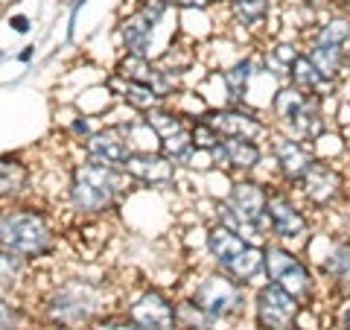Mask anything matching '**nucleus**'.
<instances>
[{
  "label": "nucleus",
  "mask_w": 350,
  "mask_h": 330,
  "mask_svg": "<svg viewBox=\"0 0 350 330\" xmlns=\"http://www.w3.org/2000/svg\"><path fill=\"white\" fill-rule=\"evenodd\" d=\"M135 181L123 167H105V164H96V161H88L82 167L73 170V179H70V202H73V211L79 214H105L108 207L117 202L120 190Z\"/></svg>",
  "instance_id": "1"
},
{
  "label": "nucleus",
  "mask_w": 350,
  "mask_h": 330,
  "mask_svg": "<svg viewBox=\"0 0 350 330\" xmlns=\"http://www.w3.org/2000/svg\"><path fill=\"white\" fill-rule=\"evenodd\" d=\"M103 307V290L91 281H68L47 299V322L59 330H82V325L96 322Z\"/></svg>",
  "instance_id": "2"
},
{
  "label": "nucleus",
  "mask_w": 350,
  "mask_h": 330,
  "mask_svg": "<svg viewBox=\"0 0 350 330\" xmlns=\"http://www.w3.org/2000/svg\"><path fill=\"white\" fill-rule=\"evenodd\" d=\"M0 246L21 257H44L53 249V228L47 216L29 207L0 214Z\"/></svg>",
  "instance_id": "3"
},
{
  "label": "nucleus",
  "mask_w": 350,
  "mask_h": 330,
  "mask_svg": "<svg viewBox=\"0 0 350 330\" xmlns=\"http://www.w3.org/2000/svg\"><path fill=\"white\" fill-rule=\"evenodd\" d=\"M262 255H266V281L280 283L283 290H289L295 299H301L304 304L315 299L319 281H315L312 266L298 251H292L286 243L269 240V243L262 246Z\"/></svg>",
  "instance_id": "4"
},
{
  "label": "nucleus",
  "mask_w": 350,
  "mask_h": 330,
  "mask_svg": "<svg viewBox=\"0 0 350 330\" xmlns=\"http://www.w3.org/2000/svg\"><path fill=\"white\" fill-rule=\"evenodd\" d=\"M193 301L204 307L213 318L225 322V318H234L245 310V287L239 281H234L228 272L219 269V272L204 275V278L196 283Z\"/></svg>",
  "instance_id": "5"
},
{
  "label": "nucleus",
  "mask_w": 350,
  "mask_h": 330,
  "mask_svg": "<svg viewBox=\"0 0 350 330\" xmlns=\"http://www.w3.org/2000/svg\"><path fill=\"white\" fill-rule=\"evenodd\" d=\"M304 313V301L295 299L280 283L266 281L254 292V325L257 330H289Z\"/></svg>",
  "instance_id": "6"
},
{
  "label": "nucleus",
  "mask_w": 350,
  "mask_h": 330,
  "mask_svg": "<svg viewBox=\"0 0 350 330\" xmlns=\"http://www.w3.org/2000/svg\"><path fill=\"white\" fill-rule=\"evenodd\" d=\"M298 190L310 207H315V211H330V207H336L350 193V175H345L342 167H336V161L319 158L312 164V170L304 175Z\"/></svg>",
  "instance_id": "7"
},
{
  "label": "nucleus",
  "mask_w": 350,
  "mask_h": 330,
  "mask_svg": "<svg viewBox=\"0 0 350 330\" xmlns=\"http://www.w3.org/2000/svg\"><path fill=\"white\" fill-rule=\"evenodd\" d=\"M266 216H269V231L271 240L278 243H304L310 237V216L304 207L295 202V196L286 187H275L269 190V202H266Z\"/></svg>",
  "instance_id": "8"
},
{
  "label": "nucleus",
  "mask_w": 350,
  "mask_h": 330,
  "mask_svg": "<svg viewBox=\"0 0 350 330\" xmlns=\"http://www.w3.org/2000/svg\"><path fill=\"white\" fill-rule=\"evenodd\" d=\"M271 161L278 167L280 181L286 187H298L304 181V175L312 170V164L319 161V152H315L312 144L289 135V131H280V135L271 138Z\"/></svg>",
  "instance_id": "9"
},
{
  "label": "nucleus",
  "mask_w": 350,
  "mask_h": 330,
  "mask_svg": "<svg viewBox=\"0 0 350 330\" xmlns=\"http://www.w3.org/2000/svg\"><path fill=\"white\" fill-rule=\"evenodd\" d=\"M167 9H170L167 0H144L137 12L123 21L120 36H123V47L131 53V56H146L149 53L152 32H155V27L163 21Z\"/></svg>",
  "instance_id": "10"
},
{
  "label": "nucleus",
  "mask_w": 350,
  "mask_h": 330,
  "mask_svg": "<svg viewBox=\"0 0 350 330\" xmlns=\"http://www.w3.org/2000/svg\"><path fill=\"white\" fill-rule=\"evenodd\" d=\"M222 138H248L260 140L269 131V123L257 112H251L245 105H225V108H211L202 114Z\"/></svg>",
  "instance_id": "11"
},
{
  "label": "nucleus",
  "mask_w": 350,
  "mask_h": 330,
  "mask_svg": "<svg viewBox=\"0 0 350 330\" xmlns=\"http://www.w3.org/2000/svg\"><path fill=\"white\" fill-rule=\"evenodd\" d=\"M213 167L222 170H234V173H254L266 152H262L260 140H248V138H222L219 144L207 152Z\"/></svg>",
  "instance_id": "12"
},
{
  "label": "nucleus",
  "mask_w": 350,
  "mask_h": 330,
  "mask_svg": "<svg viewBox=\"0 0 350 330\" xmlns=\"http://www.w3.org/2000/svg\"><path fill=\"white\" fill-rule=\"evenodd\" d=\"M129 318L140 330H178L175 304L158 290H149L140 295V299L129 307Z\"/></svg>",
  "instance_id": "13"
},
{
  "label": "nucleus",
  "mask_w": 350,
  "mask_h": 330,
  "mask_svg": "<svg viewBox=\"0 0 350 330\" xmlns=\"http://www.w3.org/2000/svg\"><path fill=\"white\" fill-rule=\"evenodd\" d=\"M117 71H120L123 79H131V82H140V85L152 88L161 100L175 97V79L161 68V64H152L146 56H131V53H129V59L120 62Z\"/></svg>",
  "instance_id": "14"
},
{
  "label": "nucleus",
  "mask_w": 350,
  "mask_h": 330,
  "mask_svg": "<svg viewBox=\"0 0 350 330\" xmlns=\"http://www.w3.org/2000/svg\"><path fill=\"white\" fill-rule=\"evenodd\" d=\"M319 275L333 283L336 292H350V237H330L319 257Z\"/></svg>",
  "instance_id": "15"
},
{
  "label": "nucleus",
  "mask_w": 350,
  "mask_h": 330,
  "mask_svg": "<svg viewBox=\"0 0 350 330\" xmlns=\"http://www.w3.org/2000/svg\"><path fill=\"white\" fill-rule=\"evenodd\" d=\"M131 155V147L126 135L114 126L100 129L88 138V158L96 164H105V167H126V161Z\"/></svg>",
  "instance_id": "16"
},
{
  "label": "nucleus",
  "mask_w": 350,
  "mask_h": 330,
  "mask_svg": "<svg viewBox=\"0 0 350 330\" xmlns=\"http://www.w3.org/2000/svg\"><path fill=\"white\" fill-rule=\"evenodd\" d=\"M123 170L135 181H144L152 187H167L175 181V164L167 155H152V152H131Z\"/></svg>",
  "instance_id": "17"
},
{
  "label": "nucleus",
  "mask_w": 350,
  "mask_h": 330,
  "mask_svg": "<svg viewBox=\"0 0 350 330\" xmlns=\"http://www.w3.org/2000/svg\"><path fill=\"white\" fill-rule=\"evenodd\" d=\"M283 131H289V135L306 140V144H315V140H319L324 131H330V114H327L321 97H315V94L306 97L301 114L295 117Z\"/></svg>",
  "instance_id": "18"
},
{
  "label": "nucleus",
  "mask_w": 350,
  "mask_h": 330,
  "mask_svg": "<svg viewBox=\"0 0 350 330\" xmlns=\"http://www.w3.org/2000/svg\"><path fill=\"white\" fill-rule=\"evenodd\" d=\"M248 246H251L248 240H243L237 231H231L222 223H216L211 231H207V251H211V257H213V263L219 269H225L228 263L243 255Z\"/></svg>",
  "instance_id": "19"
},
{
  "label": "nucleus",
  "mask_w": 350,
  "mask_h": 330,
  "mask_svg": "<svg viewBox=\"0 0 350 330\" xmlns=\"http://www.w3.org/2000/svg\"><path fill=\"white\" fill-rule=\"evenodd\" d=\"M350 41V15L345 9L319 18L306 32V44H333V47H345Z\"/></svg>",
  "instance_id": "20"
},
{
  "label": "nucleus",
  "mask_w": 350,
  "mask_h": 330,
  "mask_svg": "<svg viewBox=\"0 0 350 330\" xmlns=\"http://www.w3.org/2000/svg\"><path fill=\"white\" fill-rule=\"evenodd\" d=\"M257 73H260V64L254 59H239V62L231 64V68H225L219 79H222L228 103H231V105H243L245 97H248V88H251V82H254Z\"/></svg>",
  "instance_id": "21"
},
{
  "label": "nucleus",
  "mask_w": 350,
  "mask_h": 330,
  "mask_svg": "<svg viewBox=\"0 0 350 330\" xmlns=\"http://www.w3.org/2000/svg\"><path fill=\"white\" fill-rule=\"evenodd\" d=\"M306 56L312 59L315 71H319L327 82H342L347 76L345 64V47H333V44H306Z\"/></svg>",
  "instance_id": "22"
},
{
  "label": "nucleus",
  "mask_w": 350,
  "mask_h": 330,
  "mask_svg": "<svg viewBox=\"0 0 350 330\" xmlns=\"http://www.w3.org/2000/svg\"><path fill=\"white\" fill-rule=\"evenodd\" d=\"M306 97H310V94H304V91H298L295 85L283 82V85H278V91L271 94L269 112H271V117H275L283 129H286L292 120L301 114V108H304V103H306Z\"/></svg>",
  "instance_id": "23"
},
{
  "label": "nucleus",
  "mask_w": 350,
  "mask_h": 330,
  "mask_svg": "<svg viewBox=\"0 0 350 330\" xmlns=\"http://www.w3.org/2000/svg\"><path fill=\"white\" fill-rule=\"evenodd\" d=\"M29 187V170L18 158H0V199H15Z\"/></svg>",
  "instance_id": "24"
},
{
  "label": "nucleus",
  "mask_w": 350,
  "mask_h": 330,
  "mask_svg": "<svg viewBox=\"0 0 350 330\" xmlns=\"http://www.w3.org/2000/svg\"><path fill=\"white\" fill-rule=\"evenodd\" d=\"M231 15L239 27L257 29L260 24H266L269 15H271V0H234Z\"/></svg>",
  "instance_id": "25"
},
{
  "label": "nucleus",
  "mask_w": 350,
  "mask_h": 330,
  "mask_svg": "<svg viewBox=\"0 0 350 330\" xmlns=\"http://www.w3.org/2000/svg\"><path fill=\"white\" fill-rule=\"evenodd\" d=\"M146 117V126L155 131L158 140H167L172 135H178V131H187V120H184V114H175V112H167V108H149V112H144Z\"/></svg>",
  "instance_id": "26"
},
{
  "label": "nucleus",
  "mask_w": 350,
  "mask_h": 330,
  "mask_svg": "<svg viewBox=\"0 0 350 330\" xmlns=\"http://www.w3.org/2000/svg\"><path fill=\"white\" fill-rule=\"evenodd\" d=\"M175 318H178V330H213L219 325V318H213L193 299L175 304Z\"/></svg>",
  "instance_id": "27"
},
{
  "label": "nucleus",
  "mask_w": 350,
  "mask_h": 330,
  "mask_svg": "<svg viewBox=\"0 0 350 330\" xmlns=\"http://www.w3.org/2000/svg\"><path fill=\"white\" fill-rule=\"evenodd\" d=\"M111 85L120 88V91H123V100L131 103L135 108H140V112H149V108H158L163 103L152 88L140 85V82H131V79H123V76H120V79H111Z\"/></svg>",
  "instance_id": "28"
},
{
  "label": "nucleus",
  "mask_w": 350,
  "mask_h": 330,
  "mask_svg": "<svg viewBox=\"0 0 350 330\" xmlns=\"http://www.w3.org/2000/svg\"><path fill=\"white\" fill-rule=\"evenodd\" d=\"M27 257L15 255V251H9L0 246V287H15V283L24 278V269H27Z\"/></svg>",
  "instance_id": "29"
},
{
  "label": "nucleus",
  "mask_w": 350,
  "mask_h": 330,
  "mask_svg": "<svg viewBox=\"0 0 350 330\" xmlns=\"http://www.w3.org/2000/svg\"><path fill=\"white\" fill-rule=\"evenodd\" d=\"M190 135H193V147L199 149V152H211L219 140H222V135H219V131L207 123L204 117H199L196 120V123L190 126Z\"/></svg>",
  "instance_id": "30"
},
{
  "label": "nucleus",
  "mask_w": 350,
  "mask_h": 330,
  "mask_svg": "<svg viewBox=\"0 0 350 330\" xmlns=\"http://www.w3.org/2000/svg\"><path fill=\"white\" fill-rule=\"evenodd\" d=\"M88 330H140L129 316H105V318H96L91 322Z\"/></svg>",
  "instance_id": "31"
},
{
  "label": "nucleus",
  "mask_w": 350,
  "mask_h": 330,
  "mask_svg": "<svg viewBox=\"0 0 350 330\" xmlns=\"http://www.w3.org/2000/svg\"><path fill=\"white\" fill-rule=\"evenodd\" d=\"M298 3H301L310 15H315V21L324 18V15H330V12H336V9H342V3H338V0H298Z\"/></svg>",
  "instance_id": "32"
},
{
  "label": "nucleus",
  "mask_w": 350,
  "mask_h": 330,
  "mask_svg": "<svg viewBox=\"0 0 350 330\" xmlns=\"http://www.w3.org/2000/svg\"><path fill=\"white\" fill-rule=\"evenodd\" d=\"M18 318H21V316H18L15 307L0 299V330H12V327L18 325Z\"/></svg>",
  "instance_id": "33"
},
{
  "label": "nucleus",
  "mask_w": 350,
  "mask_h": 330,
  "mask_svg": "<svg viewBox=\"0 0 350 330\" xmlns=\"http://www.w3.org/2000/svg\"><path fill=\"white\" fill-rule=\"evenodd\" d=\"M170 6H181V9H204L211 6V0H167Z\"/></svg>",
  "instance_id": "34"
},
{
  "label": "nucleus",
  "mask_w": 350,
  "mask_h": 330,
  "mask_svg": "<svg viewBox=\"0 0 350 330\" xmlns=\"http://www.w3.org/2000/svg\"><path fill=\"white\" fill-rule=\"evenodd\" d=\"M338 330H350V299L345 301L342 313H338Z\"/></svg>",
  "instance_id": "35"
},
{
  "label": "nucleus",
  "mask_w": 350,
  "mask_h": 330,
  "mask_svg": "<svg viewBox=\"0 0 350 330\" xmlns=\"http://www.w3.org/2000/svg\"><path fill=\"white\" fill-rule=\"evenodd\" d=\"M73 131H82V135H88V138L94 135L91 126H88V120H76V123H73Z\"/></svg>",
  "instance_id": "36"
},
{
  "label": "nucleus",
  "mask_w": 350,
  "mask_h": 330,
  "mask_svg": "<svg viewBox=\"0 0 350 330\" xmlns=\"http://www.w3.org/2000/svg\"><path fill=\"white\" fill-rule=\"evenodd\" d=\"M15 29H27V21L24 18H15Z\"/></svg>",
  "instance_id": "37"
},
{
  "label": "nucleus",
  "mask_w": 350,
  "mask_h": 330,
  "mask_svg": "<svg viewBox=\"0 0 350 330\" xmlns=\"http://www.w3.org/2000/svg\"><path fill=\"white\" fill-rule=\"evenodd\" d=\"M289 330H312V327H304V325H298V322H295V325H292Z\"/></svg>",
  "instance_id": "38"
},
{
  "label": "nucleus",
  "mask_w": 350,
  "mask_h": 330,
  "mask_svg": "<svg viewBox=\"0 0 350 330\" xmlns=\"http://www.w3.org/2000/svg\"><path fill=\"white\" fill-rule=\"evenodd\" d=\"M211 3H234V0H211Z\"/></svg>",
  "instance_id": "39"
},
{
  "label": "nucleus",
  "mask_w": 350,
  "mask_h": 330,
  "mask_svg": "<svg viewBox=\"0 0 350 330\" xmlns=\"http://www.w3.org/2000/svg\"><path fill=\"white\" fill-rule=\"evenodd\" d=\"M347 108H350V97H347Z\"/></svg>",
  "instance_id": "40"
},
{
  "label": "nucleus",
  "mask_w": 350,
  "mask_h": 330,
  "mask_svg": "<svg viewBox=\"0 0 350 330\" xmlns=\"http://www.w3.org/2000/svg\"><path fill=\"white\" fill-rule=\"evenodd\" d=\"M338 3H345V0H338Z\"/></svg>",
  "instance_id": "41"
}]
</instances>
